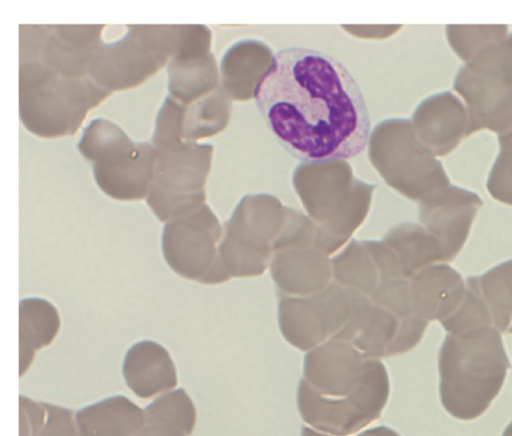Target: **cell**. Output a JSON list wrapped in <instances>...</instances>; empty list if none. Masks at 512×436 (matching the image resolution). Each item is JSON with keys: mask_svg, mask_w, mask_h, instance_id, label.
Instances as JSON below:
<instances>
[{"mask_svg": "<svg viewBox=\"0 0 512 436\" xmlns=\"http://www.w3.org/2000/svg\"><path fill=\"white\" fill-rule=\"evenodd\" d=\"M254 100L279 145L303 163L350 159L369 142L370 114L356 79L319 50H278L256 83Z\"/></svg>", "mask_w": 512, "mask_h": 436, "instance_id": "6da1fadb", "label": "cell"}, {"mask_svg": "<svg viewBox=\"0 0 512 436\" xmlns=\"http://www.w3.org/2000/svg\"><path fill=\"white\" fill-rule=\"evenodd\" d=\"M510 368L501 333L494 327L448 333L438 356L444 409L459 420L478 418L499 394Z\"/></svg>", "mask_w": 512, "mask_h": 436, "instance_id": "7a4b0ae2", "label": "cell"}, {"mask_svg": "<svg viewBox=\"0 0 512 436\" xmlns=\"http://www.w3.org/2000/svg\"><path fill=\"white\" fill-rule=\"evenodd\" d=\"M19 113L23 126L43 138L74 134L90 110L111 93L89 76H65L35 62H20Z\"/></svg>", "mask_w": 512, "mask_h": 436, "instance_id": "3957f363", "label": "cell"}, {"mask_svg": "<svg viewBox=\"0 0 512 436\" xmlns=\"http://www.w3.org/2000/svg\"><path fill=\"white\" fill-rule=\"evenodd\" d=\"M124 35L98 46L89 77L110 93L138 86L169 63L180 25H129Z\"/></svg>", "mask_w": 512, "mask_h": 436, "instance_id": "277c9868", "label": "cell"}, {"mask_svg": "<svg viewBox=\"0 0 512 436\" xmlns=\"http://www.w3.org/2000/svg\"><path fill=\"white\" fill-rule=\"evenodd\" d=\"M454 90L468 114L466 137L480 130L498 134L512 127V47H490L461 66Z\"/></svg>", "mask_w": 512, "mask_h": 436, "instance_id": "5b68a950", "label": "cell"}, {"mask_svg": "<svg viewBox=\"0 0 512 436\" xmlns=\"http://www.w3.org/2000/svg\"><path fill=\"white\" fill-rule=\"evenodd\" d=\"M300 381L314 393L330 399L389 394L383 364L338 339H330L306 354Z\"/></svg>", "mask_w": 512, "mask_h": 436, "instance_id": "8992f818", "label": "cell"}, {"mask_svg": "<svg viewBox=\"0 0 512 436\" xmlns=\"http://www.w3.org/2000/svg\"><path fill=\"white\" fill-rule=\"evenodd\" d=\"M221 228L207 205L165 223L161 238L163 257L182 278L214 285L231 276L224 268L218 242Z\"/></svg>", "mask_w": 512, "mask_h": 436, "instance_id": "52a82bcc", "label": "cell"}, {"mask_svg": "<svg viewBox=\"0 0 512 436\" xmlns=\"http://www.w3.org/2000/svg\"><path fill=\"white\" fill-rule=\"evenodd\" d=\"M158 152L146 203L156 218L166 223L204 205L210 149L184 142L176 149Z\"/></svg>", "mask_w": 512, "mask_h": 436, "instance_id": "ba28073f", "label": "cell"}, {"mask_svg": "<svg viewBox=\"0 0 512 436\" xmlns=\"http://www.w3.org/2000/svg\"><path fill=\"white\" fill-rule=\"evenodd\" d=\"M352 309V293L331 281L309 296H283L278 313L280 330L290 344L310 351L332 339L345 326Z\"/></svg>", "mask_w": 512, "mask_h": 436, "instance_id": "9c48e42d", "label": "cell"}, {"mask_svg": "<svg viewBox=\"0 0 512 436\" xmlns=\"http://www.w3.org/2000/svg\"><path fill=\"white\" fill-rule=\"evenodd\" d=\"M103 25L24 26L20 29V62H35L65 76H89L102 42Z\"/></svg>", "mask_w": 512, "mask_h": 436, "instance_id": "30bf717a", "label": "cell"}, {"mask_svg": "<svg viewBox=\"0 0 512 436\" xmlns=\"http://www.w3.org/2000/svg\"><path fill=\"white\" fill-rule=\"evenodd\" d=\"M333 247L323 233L281 236L273 243L271 274L279 294L305 297L320 292L333 275Z\"/></svg>", "mask_w": 512, "mask_h": 436, "instance_id": "8fae6325", "label": "cell"}, {"mask_svg": "<svg viewBox=\"0 0 512 436\" xmlns=\"http://www.w3.org/2000/svg\"><path fill=\"white\" fill-rule=\"evenodd\" d=\"M482 205L476 193L451 184L422 199L419 218L440 244L445 262L462 250Z\"/></svg>", "mask_w": 512, "mask_h": 436, "instance_id": "7c38bea8", "label": "cell"}, {"mask_svg": "<svg viewBox=\"0 0 512 436\" xmlns=\"http://www.w3.org/2000/svg\"><path fill=\"white\" fill-rule=\"evenodd\" d=\"M389 395L330 399L310 390L300 381L297 405L304 422L333 436H348L378 419Z\"/></svg>", "mask_w": 512, "mask_h": 436, "instance_id": "4fadbf2b", "label": "cell"}, {"mask_svg": "<svg viewBox=\"0 0 512 436\" xmlns=\"http://www.w3.org/2000/svg\"><path fill=\"white\" fill-rule=\"evenodd\" d=\"M413 309L430 322H448L462 307L467 288L458 271L445 263L430 265L410 279Z\"/></svg>", "mask_w": 512, "mask_h": 436, "instance_id": "5bb4252c", "label": "cell"}, {"mask_svg": "<svg viewBox=\"0 0 512 436\" xmlns=\"http://www.w3.org/2000/svg\"><path fill=\"white\" fill-rule=\"evenodd\" d=\"M159 152L149 142H139L137 149L113 161L93 164L95 183L107 196L119 201L146 199Z\"/></svg>", "mask_w": 512, "mask_h": 436, "instance_id": "9a60e30c", "label": "cell"}, {"mask_svg": "<svg viewBox=\"0 0 512 436\" xmlns=\"http://www.w3.org/2000/svg\"><path fill=\"white\" fill-rule=\"evenodd\" d=\"M126 386L141 399L157 397L177 385V370L168 350L153 340H141L126 351L122 363Z\"/></svg>", "mask_w": 512, "mask_h": 436, "instance_id": "2e32d148", "label": "cell"}, {"mask_svg": "<svg viewBox=\"0 0 512 436\" xmlns=\"http://www.w3.org/2000/svg\"><path fill=\"white\" fill-rule=\"evenodd\" d=\"M419 132L429 149L436 156L453 151L466 137L468 114L465 104L449 91L438 93L417 111Z\"/></svg>", "mask_w": 512, "mask_h": 436, "instance_id": "e0dca14e", "label": "cell"}, {"mask_svg": "<svg viewBox=\"0 0 512 436\" xmlns=\"http://www.w3.org/2000/svg\"><path fill=\"white\" fill-rule=\"evenodd\" d=\"M75 414L83 436H135L146 422L144 409L124 395L101 399Z\"/></svg>", "mask_w": 512, "mask_h": 436, "instance_id": "ac0fdd59", "label": "cell"}, {"mask_svg": "<svg viewBox=\"0 0 512 436\" xmlns=\"http://www.w3.org/2000/svg\"><path fill=\"white\" fill-rule=\"evenodd\" d=\"M61 320L49 301L25 298L19 303V376L31 367L38 350L49 346L57 337Z\"/></svg>", "mask_w": 512, "mask_h": 436, "instance_id": "d6986e66", "label": "cell"}, {"mask_svg": "<svg viewBox=\"0 0 512 436\" xmlns=\"http://www.w3.org/2000/svg\"><path fill=\"white\" fill-rule=\"evenodd\" d=\"M465 284L477 299L490 326L500 333H512V260L481 276L467 277Z\"/></svg>", "mask_w": 512, "mask_h": 436, "instance_id": "ffe728a7", "label": "cell"}, {"mask_svg": "<svg viewBox=\"0 0 512 436\" xmlns=\"http://www.w3.org/2000/svg\"><path fill=\"white\" fill-rule=\"evenodd\" d=\"M384 243L394 252L401 273L408 280L430 265L445 263L438 241L416 224L399 226L386 236Z\"/></svg>", "mask_w": 512, "mask_h": 436, "instance_id": "44dd1931", "label": "cell"}, {"mask_svg": "<svg viewBox=\"0 0 512 436\" xmlns=\"http://www.w3.org/2000/svg\"><path fill=\"white\" fill-rule=\"evenodd\" d=\"M137 146L138 142L133 141L119 125L98 117L84 128L77 148L85 159L98 164L132 152Z\"/></svg>", "mask_w": 512, "mask_h": 436, "instance_id": "7402d4cb", "label": "cell"}, {"mask_svg": "<svg viewBox=\"0 0 512 436\" xmlns=\"http://www.w3.org/2000/svg\"><path fill=\"white\" fill-rule=\"evenodd\" d=\"M210 75V61L207 57H173L167 65L169 95L188 105L196 101L207 89Z\"/></svg>", "mask_w": 512, "mask_h": 436, "instance_id": "603a6c76", "label": "cell"}, {"mask_svg": "<svg viewBox=\"0 0 512 436\" xmlns=\"http://www.w3.org/2000/svg\"><path fill=\"white\" fill-rule=\"evenodd\" d=\"M145 420L177 429L191 435L197 422V410L183 388H174L155 397L144 408Z\"/></svg>", "mask_w": 512, "mask_h": 436, "instance_id": "cb8c5ba5", "label": "cell"}, {"mask_svg": "<svg viewBox=\"0 0 512 436\" xmlns=\"http://www.w3.org/2000/svg\"><path fill=\"white\" fill-rule=\"evenodd\" d=\"M446 35L453 51L467 62L484 48L508 35L507 25H447Z\"/></svg>", "mask_w": 512, "mask_h": 436, "instance_id": "d4e9b609", "label": "cell"}, {"mask_svg": "<svg viewBox=\"0 0 512 436\" xmlns=\"http://www.w3.org/2000/svg\"><path fill=\"white\" fill-rule=\"evenodd\" d=\"M185 105L170 95L166 96L160 106L155 120L151 144L158 151L176 149L183 140Z\"/></svg>", "mask_w": 512, "mask_h": 436, "instance_id": "484cf974", "label": "cell"}, {"mask_svg": "<svg viewBox=\"0 0 512 436\" xmlns=\"http://www.w3.org/2000/svg\"><path fill=\"white\" fill-rule=\"evenodd\" d=\"M499 154L487 179V190L497 201L512 206V127L498 134Z\"/></svg>", "mask_w": 512, "mask_h": 436, "instance_id": "4316f807", "label": "cell"}, {"mask_svg": "<svg viewBox=\"0 0 512 436\" xmlns=\"http://www.w3.org/2000/svg\"><path fill=\"white\" fill-rule=\"evenodd\" d=\"M43 404L47 416L38 436H83L76 420V412L58 404Z\"/></svg>", "mask_w": 512, "mask_h": 436, "instance_id": "83f0119b", "label": "cell"}, {"mask_svg": "<svg viewBox=\"0 0 512 436\" xmlns=\"http://www.w3.org/2000/svg\"><path fill=\"white\" fill-rule=\"evenodd\" d=\"M43 402L19 396V436H38L46 421Z\"/></svg>", "mask_w": 512, "mask_h": 436, "instance_id": "f1b7e54d", "label": "cell"}, {"mask_svg": "<svg viewBox=\"0 0 512 436\" xmlns=\"http://www.w3.org/2000/svg\"><path fill=\"white\" fill-rule=\"evenodd\" d=\"M135 436H187L183 432L157 423L145 422Z\"/></svg>", "mask_w": 512, "mask_h": 436, "instance_id": "f546056e", "label": "cell"}, {"mask_svg": "<svg viewBox=\"0 0 512 436\" xmlns=\"http://www.w3.org/2000/svg\"><path fill=\"white\" fill-rule=\"evenodd\" d=\"M357 436H400L391 428L380 426L375 427L373 429L365 430L364 432L358 434Z\"/></svg>", "mask_w": 512, "mask_h": 436, "instance_id": "4dcf8cb0", "label": "cell"}, {"mask_svg": "<svg viewBox=\"0 0 512 436\" xmlns=\"http://www.w3.org/2000/svg\"><path fill=\"white\" fill-rule=\"evenodd\" d=\"M301 436H333V435H329V434L320 432L314 428L303 427Z\"/></svg>", "mask_w": 512, "mask_h": 436, "instance_id": "1f68e13d", "label": "cell"}, {"mask_svg": "<svg viewBox=\"0 0 512 436\" xmlns=\"http://www.w3.org/2000/svg\"><path fill=\"white\" fill-rule=\"evenodd\" d=\"M502 436H512V422L506 427Z\"/></svg>", "mask_w": 512, "mask_h": 436, "instance_id": "d6a6232c", "label": "cell"}]
</instances>
